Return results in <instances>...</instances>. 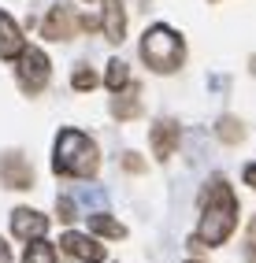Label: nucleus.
<instances>
[{
  "label": "nucleus",
  "mask_w": 256,
  "mask_h": 263,
  "mask_svg": "<svg viewBox=\"0 0 256 263\" xmlns=\"http://www.w3.org/2000/svg\"><path fill=\"white\" fill-rule=\"evenodd\" d=\"M215 134H219V141H227V145H237L245 137V130H242V122H237L234 115H223L219 119V126H215Z\"/></svg>",
  "instance_id": "obj_16"
},
{
  "label": "nucleus",
  "mask_w": 256,
  "mask_h": 263,
  "mask_svg": "<svg viewBox=\"0 0 256 263\" xmlns=\"http://www.w3.org/2000/svg\"><path fill=\"white\" fill-rule=\"evenodd\" d=\"M60 245H63V252H67V256H75V259H82V263H93V259L104 256V245H97L93 237L75 234V230H71V234H63Z\"/></svg>",
  "instance_id": "obj_10"
},
{
  "label": "nucleus",
  "mask_w": 256,
  "mask_h": 263,
  "mask_svg": "<svg viewBox=\"0 0 256 263\" xmlns=\"http://www.w3.org/2000/svg\"><path fill=\"white\" fill-rule=\"evenodd\" d=\"M0 182L8 189H30L33 185V167L23 152H4L0 156Z\"/></svg>",
  "instance_id": "obj_5"
},
{
  "label": "nucleus",
  "mask_w": 256,
  "mask_h": 263,
  "mask_svg": "<svg viewBox=\"0 0 256 263\" xmlns=\"http://www.w3.org/2000/svg\"><path fill=\"white\" fill-rule=\"evenodd\" d=\"M242 182H245L249 189H256V160H252V163H245V171H242Z\"/></svg>",
  "instance_id": "obj_21"
},
{
  "label": "nucleus",
  "mask_w": 256,
  "mask_h": 263,
  "mask_svg": "<svg viewBox=\"0 0 256 263\" xmlns=\"http://www.w3.org/2000/svg\"><path fill=\"white\" fill-rule=\"evenodd\" d=\"M26 52V37L23 30L15 26V19L8 11H0V60H19Z\"/></svg>",
  "instance_id": "obj_9"
},
{
  "label": "nucleus",
  "mask_w": 256,
  "mask_h": 263,
  "mask_svg": "<svg viewBox=\"0 0 256 263\" xmlns=\"http://www.w3.org/2000/svg\"><path fill=\"white\" fill-rule=\"evenodd\" d=\"M112 115H115L119 122L141 115V89H138V85H126V89L115 93V100H112Z\"/></svg>",
  "instance_id": "obj_11"
},
{
  "label": "nucleus",
  "mask_w": 256,
  "mask_h": 263,
  "mask_svg": "<svg viewBox=\"0 0 256 263\" xmlns=\"http://www.w3.org/2000/svg\"><path fill=\"white\" fill-rule=\"evenodd\" d=\"M141 60L156 74H175L182 67V60H186V45L171 26L156 23V26H149L145 37H141Z\"/></svg>",
  "instance_id": "obj_3"
},
{
  "label": "nucleus",
  "mask_w": 256,
  "mask_h": 263,
  "mask_svg": "<svg viewBox=\"0 0 256 263\" xmlns=\"http://www.w3.org/2000/svg\"><path fill=\"white\" fill-rule=\"evenodd\" d=\"M245 263H256V215L249 222V237H245Z\"/></svg>",
  "instance_id": "obj_19"
},
{
  "label": "nucleus",
  "mask_w": 256,
  "mask_h": 263,
  "mask_svg": "<svg viewBox=\"0 0 256 263\" xmlns=\"http://www.w3.org/2000/svg\"><path fill=\"white\" fill-rule=\"evenodd\" d=\"M104 85H108L112 93L126 89V85H130V67H126L123 60H112V63H108V74H104Z\"/></svg>",
  "instance_id": "obj_15"
},
{
  "label": "nucleus",
  "mask_w": 256,
  "mask_h": 263,
  "mask_svg": "<svg viewBox=\"0 0 256 263\" xmlns=\"http://www.w3.org/2000/svg\"><path fill=\"white\" fill-rule=\"evenodd\" d=\"M149 145H152V156H156L160 163L171 160L175 148H178V122L175 119H160L156 126H152V134H149Z\"/></svg>",
  "instance_id": "obj_7"
},
{
  "label": "nucleus",
  "mask_w": 256,
  "mask_h": 263,
  "mask_svg": "<svg viewBox=\"0 0 256 263\" xmlns=\"http://www.w3.org/2000/svg\"><path fill=\"white\" fill-rule=\"evenodd\" d=\"M200 208H204V215H200V230L197 234L208 241V249L212 245H223L234 234V226H237V197H234V189L227 185L223 174H215L212 182H204Z\"/></svg>",
  "instance_id": "obj_1"
},
{
  "label": "nucleus",
  "mask_w": 256,
  "mask_h": 263,
  "mask_svg": "<svg viewBox=\"0 0 256 263\" xmlns=\"http://www.w3.org/2000/svg\"><path fill=\"white\" fill-rule=\"evenodd\" d=\"M56 215H60L63 222L78 219V215H75V200H71V197H56Z\"/></svg>",
  "instance_id": "obj_18"
},
{
  "label": "nucleus",
  "mask_w": 256,
  "mask_h": 263,
  "mask_svg": "<svg viewBox=\"0 0 256 263\" xmlns=\"http://www.w3.org/2000/svg\"><path fill=\"white\" fill-rule=\"evenodd\" d=\"M11 234L19 241H38L48 234V219L41 212H33V208H15L11 212Z\"/></svg>",
  "instance_id": "obj_6"
},
{
  "label": "nucleus",
  "mask_w": 256,
  "mask_h": 263,
  "mask_svg": "<svg viewBox=\"0 0 256 263\" xmlns=\"http://www.w3.org/2000/svg\"><path fill=\"white\" fill-rule=\"evenodd\" d=\"M52 171L63 174V178H93V174L100 171L97 141H93V137H85L82 130H63L56 137Z\"/></svg>",
  "instance_id": "obj_2"
},
{
  "label": "nucleus",
  "mask_w": 256,
  "mask_h": 263,
  "mask_svg": "<svg viewBox=\"0 0 256 263\" xmlns=\"http://www.w3.org/2000/svg\"><path fill=\"white\" fill-rule=\"evenodd\" d=\"M104 37L112 45L123 41V33H126V15H123V0H104Z\"/></svg>",
  "instance_id": "obj_12"
},
{
  "label": "nucleus",
  "mask_w": 256,
  "mask_h": 263,
  "mask_svg": "<svg viewBox=\"0 0 256 263\" xmlns=\"http://www.w3.org/2000/svg\"><path fill=\"white\" fill-rule=\"evenodd\" d=\"M93 263H100V259H93Z\"/></svg>",
  "instance_id": "obj_24"
},
{
  "label": "nucleus",
  "mask_w": 256,
  "mask_h": 263,
  "mask_svg": "<svg viewBox=\"0 0 256 263\" xmlns=\"http://www.w3.org/2000/svg\"><path fill=\"white\" fill-rule=\"evenodd\" d=\"M48 74H52V63H48V56L41 48H26L19 56V85H23V93L38 97L48 85Z\"/></svg>",
  "instance_id": "obj_4"
},
{
  "label": "nucleus",
  "mask_w": 256,
  "mask_h": 263,
  "mask_svg": "<svg viewBox=\"0 0 256 263\" xmlns=\"http://www.w3.org/2000/svg\"><path fill=\"white\" fill-rule=\"evenodd\" d=\"M23 263H56V245H48L45 237L30 241L26 252H23Z\"/></svg>",
  "instance_id": "obj_14"
},
{
  "label": "nucleus",
  "mask_w": 256,
  "mask_h": 263,
  "mask_svg": "<svg viewBox=\"0 0 256 263\" xmlns=\"http://www.w3.org/2000/svg\"><path fill=\"white\" fill-rule=\"evenodd\" d=\"M71 85H75L78 93L93 89V85H97V74H93V67H75V74H71Z\"/></svg>",
  "instance_id": "obj_17"
},
{
  "label": "nucleus",
  "mask_w": 256,
  "mask_h": 263,
  "mask_svg": "<svg viewBox=\"0 0 256 263\" xmlns=\"http://www.w3.org/2000/svg\"><path fill=\"white\" fill-rule=\"evenodd\" d=\"M75 26H78V19L71 15V8H63V4H56L52 11L45 15V37L48 41H71L75 37Z\"/></svg>",
  "instance_id": "obj_8"
},
{
  "label": "nucleus",
  "mask_w": 256,
  "mask_h": 263,
  "mask_svg": "<svg viewBox=\"0 0 256 263\" xmlns=\"http://www.w3.org/2000/svg\"><path fill=\"white\" fill-rule=\"evenodd\" d=\"M123 167H126L130 174H141V171H145V160H138L134 152H126V156H123Z\"/></svg>",
  "instance_id": "obj_20"
},
{
  "label": "nucleus",
  "mask_w": 256,
  "mask_h": 263,
  "mask_svg": "<svg viewBox=\"0 0 256 263\" xmlns=\"http://www.w3.org/2000/svg\"><path fill=\"white\" fill-rule=\"evenodd\" d=\"M85 219H89V230L100 234V237H112V241L126 237V226H123V222H115L108 212H93V215H85Z\"/></svg>",
  "instance_id": "obj_13"
},
{
  "label": "nucleus",
  "mask_w": 256,
  "mask_h": 263,
  "mask_svg": "<svg viewBox=\"0 0 256 263\" xmlns=\"http://www.w3.org/2000/svg\"><path fill=\"white\" fill-rule=\"evenodd\" d=\"M186 263H200V259H186Z\"/></svg>",
  "instance_id": "obj_23"
},
{
  "label": "nucleus",
  "mask_w": 256,
  "mask_h": 263,
  "mask_svg": "<svg viewBox=\"0 0 256 263\" xmlns=\"http://www.w3.org/2000/svg\"><path fill=\"white\" fill-rule=\"evenodd\" d=\"M0 263H11V249L4 245V237H0Z\"/></svg>",
  "instance_id": "obj_22"
}]
</instances>
